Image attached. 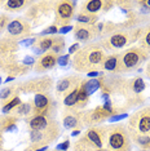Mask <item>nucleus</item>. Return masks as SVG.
Segmentation results:
<instances>
[{
	"instance_id": "f257e3e1",
	"label": "nucleus",
	"mask_w": 150,
	"mask_h": 151,
	"mask_svg": "<svg viewBox=\"0 0 150 151\" xmlns=\"http://www.w3.org/2000/svg\"><path fill=\"white\" fill-rule=\"evenodd\" d=\"M106 58L104 48L98 42L86 44L74 54L71 65L78 73H92V71H102V65Z\"/></svg>"
},
{
	"instance_id": "f03ea898",
	"label": "nucleus",
	"mask_w": 150,
	"mask_h": 151,
	"mask_svg": "<svg viewBox=\"0 0 150 151\" xmlns=\"http://www.w3.org/2000/svg\"><path fill=\"white\" fill-rule=\"evenodd\" d=\"M105 149L107 151H132V141L125 124L105 125Z\"/></svg>"
},
{
	"instance_id": "7ed1b4c3",
	"label": "nucleus",
	"mask_w": 150,
	"mask_h": 151,
	"mask_svg": "<svg viewBox=\"0 0 150 151\" xmlns=\"http://www.w3.org/2000/svg\"><path fill=\"white\" fill-rule=\"evenodd\" d=\"M142 34V27H131V29H122L110 34L109 36L100 40V45L104 50H118L138 42Z\"/></svg>"
},
{
	"instance_id": "20e7f679",
	"label": "nucleus",
	"mask_w": 150,
	"mask_h": 151,
	"mask_svg": "<svg viewBox=\"0 0 150 151\" xmlns=\"http://www.w3.org/2000/svg\"><path fill=\"white\" fill-rule=\"evenodd\" d=\"M119 56V74L132 73L148 62L149 54L140 47H129L118 53Z\"/></svg>"
},
{
	"instance_id": "39448f33",
	"label": "nucleus",
	"mask_w": 150,
	"mask_h": 151,
	"mask_svg": "<svg viewBox=\"0 0 150 151\" xmlns=\"http://www.w3.org/2000/svg\"><path fill=\"white\" fill-rule=\"evenodd\" d=\"M32 116H45L54 119L56 114V102L53 101L50 93H38L31 101Z\"/></svg>"
},
{
	"instance_id": "423d86ee",
	"label": "nucleus",
	"mask_w": 150,
	"mask_h": 151,
	"mask_svg": "<svg viewBox=\"0 0 150 151\" xmlns=\"http://www.w3.org/2000/svg\"><path fill=\"white\" fill-rule=\"evenodd\" d=\"M128 130L141 134H150V106L133 112L128 119Z\"/></svg>"
},
{
	"instance_id": "0eeeda50",
	"label": "nucleus",
	"mask_w": 150,
	"mask_h": 151,
	"mask_svg": "<svg viewBox=\"0 0 150 151\" xmlns=\"http://www.w3.org/2000/svg\"><path fill=\"white\" fill-rule=\"evenodd\" d=\"M53 87V81L50 76H42L30 79L22 84H17L18 93H49Z\"/></svg>"
},
{
	"instance_id": "6e6552de",
	"label": "nucleus",
	"mask_w": 150,
	"mask_h": 151,
	"mask_svg": "<svg viewBox=\"0 0 150 151\" xmlns=\"http://www.w3.org/2000/svg\"><path fill=\"white\" fill-rule=\"evenodd\" d=\"M75 6L76 3L70 1V0H62V1H56L54 3V11H56V21L53 25L57 27H63L69 26L70 21L74 18L75 14Z\"/></svg>"
},
{
	"instance_id": "1a4fd4ad",
	"label": "nucleus",
	"mask_w": 150,
	"mask_h": 151,
	"mask_svg": "<svg viewBox=\"0 0 150 151\" xmlns=\"http://www.w3.org/2000/svg\"><path fill=\"white\" fill-rule=\"evenodd\" d=\"M8 36L14 40H23L32 34V27L29 19L26 18H16L11 21L6 26Z\"/></svg>"
},
{
	"instance_id": "9d476101",
	"label": "nucleus",
	"mask_w": 150,
	"mask_h": 151,
	"mask_svg": "<svg viewBox=\"0 0 150 151\" xmlns=\"http://www.w3.org/2000/svg\"><path fill=\"white\" fill-rule=\"evenodd\" d=\"M81 81H83V78L80 76L79 74L76 75H69V76H65L62 79H60L56 84V97L57 98H65L70 92H73L74 89L79 88Z\"/></svg>"
},
{
	"instance_id": "9b49d317",
	"label": "nucleus",
	"mask_w": 150,
	"mask_h": 151,
	"mask_svg": "<svg viewBox=\"0 0 150 151\" xmlns=\"http://www.w3.org/2000/svg\"><path fill=\"white\" fill-rule=\"evenodd\" d=\"M115 5V1L110 0H88L80 4L79 13L83 14H93L98 16L100 12H107Z\"/></svg>"
},
{
	"instance_id": "f8f14e48",
	"label": "nucleus",
	"mask_w": 150,
	"mask_h": 151,
	"mask_svg": "<svg viewBox=\"0 0 150 151\" xmlns=\"http://www.w3.org/2000/svg\"><path fill=\"white\" fill-rule=\"evenodd\" d=\"M73 35L74 37L80 43H93V40H96L100 36L96 25L89 26V25H80L76 23L73 29Z\"/></svg>"
},
{
	"instance_id": "ddd939ff",
	"label": "nucleus",
	"mask_w": 150,
	"mask_h": 151,
	"mask_svg": "<svg viewBox=\"0 0 150 151\" xmlns=\"http://www.w3.org/2000/svg\"><path fill=\"white\" fill-rule=\"evenodd\" d=\"M83 114L80 110L66 107L62 112V124L65 129H80L83 128Z\"/></svg>"
},
{
	"instance_id": "4468645a",
	"label": "nucleus",
	"mask_w": 150,
	"mask_h": 151,
	"mask_svg": "<svg viewBox=\"0 0 150 151\" xmlns=\"http://www.w3.org/2000/svg\"><path fill=\"white\" fill-rule=\"evenodd\" d=\"M110 116L111 114H109L102 106H97L83 114V127H97L101 123L106 122Z\"/></svg>"
},
{
	"instance_id": "2eb2a0df",
	"label": "nucleus",
	"mask_w": 150,
	"mask_h": 151,
	"mask_svg": "<svg viewBox=\"0 0 150 151\" xmlns=\"http://www.w3.org/2000/svg\"><path fill=\"white\" fill-rule=\"evenodd\" d=\"M27 125L30 130H49L60 127L56 119L45 118V116H31L27 119Z\"/></svg>"
},
{
	"instance_id": "dca6fc26",
	"label": "nucleus",
	"mask_w": 150,
	"mask_h": 151,
	"mask_svg": "<svg viewBox=\"0 0 150 151\" xmlns=\"http://www.w3.org/2000/svg\"><path fill=\"white\" fill-rule=\"evenodd\" d=\"M83 136L86 137V139L91 145L96 146L98 149L105 147V127H91V128L87 129V132Z\"/></svg>"
},
{
	"instance_id": "f3484780",
	"label": "nucleus",
	"mask_w": 150,
	"mask_h": 151,
	"mask_svg": "<svg viewBox=\"0 0 150 151\" xmlns=\"http://www.w3.org/2000/svg\"><path fill=\"white\" fill-rule=\"evenodd\" d=\"M57 58H58V56H56V54L50 52L44 53L43 56H40L36 60V63L34 66V71L40 74V73H45L48 70H52L57 65Z\"/></svg>"
},
{
	"instance_id": "a211bd4d",
	"label": "nucleus",
	"mask_w": 150,
	"mask_h": 151,
	"mask_svg": "<svg viewBox=\"0 0 150 151\" xmlns=\"http://www.w3.org/2000/svg\"><path fill=\"white\" fill-rule=\"evenodd\" d=\"M102 70L109 74H119V56L118 53H112L106 56L102 65Z\"/></svg>"
},
{
	"instance_id": "6ab92c4d",
	"label": "nucleus",
	"mask_w": 150,
	"mask_h": 151,
	"mask_svg": "<svg viewBox=\"0 0 150 151\" xmlns=\"http://www.w3.org/2000/svg\"><path fill=\"white\" fill-rule=\"evenodd\" d=\"M102 80L104 76L101 78H94V79H88V80H83L80 84V87L86 91V93L88 96H92L94 92H97L98 89L102 87Z\"/></svg>"
},
{
	"instance_id": "aec40b11",
	"label": "nucleus",
	"mask_w": 150,
	"mask_h": 151,
	"mask_svg": "<svg viewBox=\"0 0 150 151\" xmlns=\"http://www.w3.org/2000/svg\"><path fill=\"white\" fill-rule=\"evenodd\" d=\"M128 133L132 143L138 146L141 150H146L150 147V134H141V133H136L132 130H128Z\"/></svg>"
},
{
	"instance_id": "412c9836",
	"label": "nucleus",
	"mask_w": 150,
	"mask_h": 151,
	"mask_svg": "<svg viewBox=\"0 0 150 151\" xmlns=\"http://www.w3.org/2000/svg\"><path fill=\"white\" fill-rule=\"evenodd\" d=\"M54 42H56V36H40L36 39V43L34 47L40 49L43 53H47L52 50Z\"/></svg>"
},
{
	"instance_id": "4be33fe9",
	"label": "nucleus",
	"mask_w": 150,
	"mask_h": 151,
	"mask_svg": "<svg viewBox=\"0 0 150 151\" xmlns=\"http://www.w3.org/2000/svg\"><path fill=\"white\" fill-rule=\"evenodd\" d=\"M73 151H107L106 149H98V147L91 145L89 142L86 139V137L81 134L78 141L74 143V147H73Z\"/></svg>"
},
{
	"instance_id": "5701e85b",
	"label": "nucleus",
	"mask_w": 150,
	"mask_h": 151,
	"mask_svg": "<svg viewBox=\"0 0 150 151\" xmlns=\"http://www.w3.org/2000/svg\"><path fill=\"white\" fill-rule=\"evenodd\" d=\"M138 45L144 52H146L150 56V23L142 27V34L138 39Z\"/></svg>"
},
{
	"instance_id": "b1692460",
	"label": "nucleus",
	"mask_w": 150,
	"mask_h": 151,
	"mask_svg": "<svg viewBox=\"0 0 150 151\" xmlns=\"http://www.w3.org/2000/svg\"><path fill=\"white\" fill-rule=\"evenodd\" d=\"M13 115L17 116V118H31L32 116V104L30 102H23L13 110Z\"/></svg>"
},
{
	"instance_id": "393cba45",
	"label": "nucleus",
	"mask_w": 150,
	"mask_h": 151,
	"mask_svg": "<svg viewBox=\"0 0 150 151\" xmlns=\"http://www.w3.org/2000/svg\"><path fill=\"white\" fill-rule=\"evenodd\" d=\"M32 4L31 1H26V0H8L5 1V11L8 12H17L21 11L25 6Z\"/></svg>"
},
{
	"instance_id": "a878e982",
	"label": "nucleus",
	"mask_w": 150,
	"mask_h": 151,
	"mask_svg": "<svg viewBox=\"0 0 150 151\" xmlns=\"http://www.w3.org/2000/svg\"><path fill=\"white\" fill-rule=\"evenodd\" d=\"M22 102H21V99H19L18 96H16V97H13L11 98L9 101H6L4 102V105H1V111H3V114L4 115H8L11 111H13L16 107H18L19 105H21Z\"/></svg>"
},
{
	"instance_id": "bb28decb",
	"label": "nucleus",
	"mask_w": 150,
	"mask_h": 151,
	"mask_svg": "<svg viewBox=\"0 0 150 151\" xmlns=\"http://www.w3.org/2000/svg\"><path fill=\"white\" fill-rule=\"evenodd\" d=\"M97 19L98 16H93V14H83V13H79L76 16V22L80 23V25H97Z\"/></svg>"
},
{
	"instance_id": "cd10ccee",
	"label": "nucleus",
	"mask_w": 150,
	"mask_h": 151,
	"mask_svg": "<svg viewBox=\"0 0 150 151\" xmlns=\"http://www.w3.org/2000/svg\"><path fill=\"white\" fill-rule=\"evenodd\" d=\"M129 87L135 94H141L145 91V83L141 78H135L129 80Z\"/></svg>"
},
{
	"instance_id": "c85d7f7f",
	"label": "nucleus",
	"mask_w": 150,
	"mask_h": 151,
	"mask_svg": "<svg viewBox=\"0 0 150 151\" xmlns=\"http://www.w3.org/2000/svg\"><path fill=\"white\" fill-rule=\"evenodd\" d=\"M78 92H79V88L74 89L73 92H70V93L62 99V104H63L65 107H69V109L74 107L75 109V106H76V101H78Z\"/></svg>"
},
{
	"instance_id": "c756f323",
	"label": "nucleus",
	"mask_w": 150,
	"mask_h": 151,
	"mask_svg": "<svg viewBox=\"0 0 150 151\" xmlns=\"http://www.w3.org/2000/svg\"><path fill=\"white\" fill-rule=\"evenodd\" d=\"M88 104H89V96L86 93V91H84L83 88L79 87V92H78V101H76V106H75V109H78V110L84 109Z\"/></svg>"
},
{
	"instance_id": "7c9ffc66",
	"label": "nucleus",
	"mask_w": 150,
	"mask_h": 151,
	"mask_svg": "<svg viewBox=\"0 0 150 151\" xmlns=\"http://www.w3.org/2000/svg\"><path fill=\"white\" fill-rule=\"evenodd\" d=\"M14 93H18V92H17V84L1 89V91H0V99H1V101H9L11 98L16 97Z\"/></svg>"
},
{
	"instance_id": "2f4dec72",
	"label": "nucleus",
	"mask_w": 150,
	"mask_h": 151,
	"mask_svg": "<svg viewBox=\"0 0 150 151\" xmlns=\"http://www.w3.org/2000/svg\"><path fill=\"white\" fill-rule=\"evenodd\" d=\"M65 47H66V40H65L62 36H56V42H54V45L52 48V50H50V53L58 56V54L62 53Z\"/></svg>"
},
{
	"instance_id": "473e14b6",
	"label": "nucleus",
	"mask_w": 150,
	"mask_h": 151,
	"mask_svg": "<svg viewBox=\"0 0 150 151\" xmlns=\"http://www.w3.org/2000/svg\"><path fill=\"white\" fill-rule=\"evenodd\" d=\"M127 118H128V112H122V114H115V115L110 116L107 120H109V123H111V124H115V123H119L123 119H127Z\"/></svg>"
},
{
	"instance_id": "72a5a7b5",
	"label": "nucleus",
	"mask_w": 150,
	"mask_h": 151,
	"mask_svg": "<svg viewBox=\"0 0 150 151\" xmlns=\"http://www.w3.org/2000/svg\"><path fill=\"white\" fill-rule=\"evenodd\" d=\"M58 32V27H57L56 25H52V26H48L45 30H43L42 32H40V36H47V35H53L54 34Z\"/></svg>"
},
{
	"instance_id": "f704fd0d",
	"label": "nucleus",
	"mask_w": 150,
	"mask_h": 151,
	"mask_svg": "<svg viewBox=\"0 0 150 151\" xmlns=\"http://www.w3.org/2000/svg\"><path fill=\"white\" fill-rule=\"evenodd\" d=\"M70 61V54H65V56H58L57 58V65H60V66H66L67 63H69Z\"/></svg>"
},
{
	"instance_id": "c9c22d12",
	"label": "nucleus",
	"mask_w": 150,
	"mask_h": 151,
	"mask_svg": "<svg viewBox=\"0 0 150 151\" xmlns=\"http://www.w3.org/2000/svg\"><path fill=\"white\" fill-rule=\"evenodd\" d=\"M69 147H70V141L69 139H65L63 142L60 143V145L57 146L54 150H57V151H67V150H69Z\"/></svg>"
},
{
	"instance_id": "e433bc0d",
	"label": "nucleus",
	"mask_w": 150,
	"mask_h": 151,
	"mask_svg": "<svg viewBox=\"0 0 150 151\" xmlns=\"http://www.w3.org/2000/svg\"><path fill=\"white\" fill-rule=\"evenodd\" d=\"M8 16L5 14H1L0 16V32L3 31V29H4L5 26H8Z\"/></svg>"
},
{
	"instance_id": "4c0bfd02",
	"label": "nucleus",
	"mask_w": 150,
	"mask_h": 151,
	"mask_svg": "<svg viewBox=\"0 0 150 151\" xmlns=\"http://www.w3.org/2000/svg\"><path fill=\"white\" fill-rule=\"evenodd\" d=\"M79 49H80V48H79V44L75 43V44H73V45L69 48V54H75Z\"/></svg>"
},
{
	"instance_id": "58836bf2",
	"label": "nucleus",
	"mask_w": 150,
	"mask_h": 151,
	"mask_svg": "<svg viewBox=\"0 0 150 151\" xmlns=\"http://www.w3.org/2000/svg\"><path fill=\"white\" fill-rule=\"evenodd\" d=\"M73 29H74V26H71V25L63 26V27H61V29H58V32H60V34H67L69 31H71Z\"/></svg>"
},
{
	"instance_id": "ea45409f",
	"label": "nucleus",
	"mask_w": 150,
	"mask_h": 151,
	"mask_svg": "<svg viewBox=\"0 0 150 151\" xmlns=\"http://www.w3.org/2000/svg\"><path fill=\"white\" fill-rule=\"evenodd\" d=\"M98 75H102V71H92V73L87 74V76L91 78V79H94V78H97Z\"/></svg>"
},
{
	"instance_id": "a19ab883",
	"label": "nucleus",
	"mask_w": 150,
	"mask_h": 151,
	"mask_svg": "<svg viewBox=\"0 0 150 151\" xmlns=\"http://www.w3.org/2000/svg\"><path fill=\"white\" fill-rule=\"evenodd\" d=\"M145 75L146 78L150 79V58L148 60V62H146V67H145Z\"/></svg>"
},
{
	"instance_id": "79ce46f5",
	"label": "nucleus",
	"mask_w": 150,
	"mask_h": 151,
	"mask_svg": "<svg viewBox=\"0 0 150 151\" xmlns=\"http://www.w3.org/2000/svg\"><path fill=\"white\" fill-rule=\"evenodd\" d=\"M142 4L146 6V9H148L149 13H150V0H142Z\"/></svg>"
},
{
	"instance_id": "37998d69",
	"label": "nucleus",
	"mask_w": 150,
	"mask_h": 151,
	"mask_svg": "<svg viewBox=\"0 0 150 151\" xmlns=\"http://www.w3.org/2000/svg\"><path fill=\"white\" fill-rule=\"evenodd\" d=\"M79 134H80V130L79 129H75V130L71 132V136H73V137H76V136H79Z\"/></svg>"
},
{
	"instance_id": "c03bdc74",
	"label": "nucleus",
	"mask_w": 150,
	"mask_h": 151,
	"mask_svg": "<svg viewBox=\"0 0 150 151\" xmlns=\"http://www.w3.org/2000/svg\"><path fill=\"white\" fill-rule=\"evenodd\" d=\"M14 79H16V78H13V76H8V78H6V79H5V81H4V83H9V81L14 80Z\"/></svg>"
},
{
	"instance_id": "a18cd8bd",
	"label": "nucleus",
	"mask_w": 150,
	"mask_h": 151,
	"mask_svg": "<svg viewBox=\"0 0 150 151\" xmlns=\"http://www.w3.org/2000/svg\"><path fill=\"white\" fill-rule=\"evenodd\" d=\"M1 149H3V137L0 134V151H1Z\"/></svg>"
},
{
	"instance_id": "49530a36",
	"label": "nucleus",
	"mask_w": 150,
	"mask_h": 151,
	"mask_svg": "<svg viewBox=\"0 0 150 151\" xmlns=\"http://www.w3.org/2000/svg\"><path fill=\"white\" fill-rule=\"evenodd\" d=\"M140 151H150V149H146V150H140Z\"/></svg>"
},
{
	"instance_id": "de8ad7c7",
	"label": "nucleus",
	"mask_w": 150,
	"mask_h": 151,
	"mask_svg": "<svg viewBox=\"0 0 150 151\" xmlns=\"http://www.w3.org/2000/svg\"><path fill=\"white\" fill-rule=\"evenodd\" d=\"M1 81H3V79H1V78H0V84H1Z\"/></svg>"
},
{
	"instance_id": "09e8293b",
	"label": "nucleus",
	"mask_w": 150,
	"mask_h": 151,
	"mask_svg": "<svg viewBox=\"0 0 150 151\" xmlns=\"http://www.w3.org/2000/svg\"><path fill=\"white\" fill-rule=\"evenodd\" d=\"M52 151H57V150H52Z\"/></svg>"
},
{
	"instance_id": "8fccbe9b",
	"label": "nucleus",
	"mask_w": 150,
	"mask_h": 151,
	"mask_svg": "<svg viewBox=\"0 0 150 151\" xmlns=\"http://www.w3.org/2000/svg\"><path fill=\"white\" fill-rule=\"evenodd\" d=\"M0 4H1V3H0Z\"/></svg>"
},
{
	"instance_id": "3c124183",
	"label": "nucleus",
	"mask_w": 150,
	"mask_h": 151,
	"mask_svg": "<svg viewBox=\"0 0 150 151\" xmlns=\"http://www.w3.org/2000/svg\"><path fill=\"white\" fill-rule=\"evenodd\" d=\"M149 149H150V147H149Z\"/></svg>"
}]
</instances>
